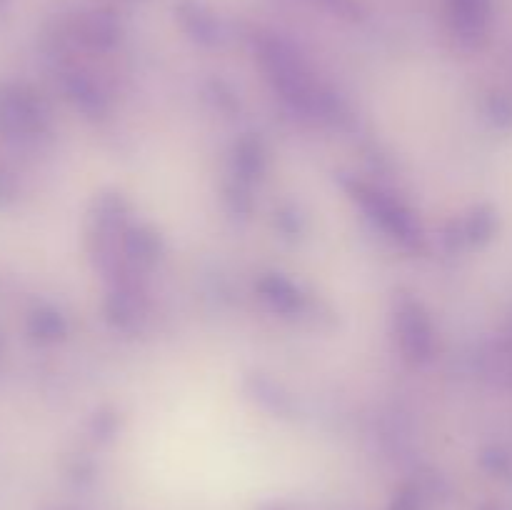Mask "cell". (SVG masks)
I'll return each instance as SVG.
<instances>
[{"instance_id":"4","label":"cell","mask_w":512,"mask_h":510,"mask_svg":"<svg viewBox=\"0 0 512 510\" xmlns=\"http://www.w3.org/2000/svg\"><path fill=\"white\" fill-rule=\"evenodd\" d=\"M493 18V0H448V20L455 38L468 48L485 40Z\"/></svg>"},{"instance_id":"12","label":"cell","mask_w":512,"mask_h":510,"mask_svg":"<svg viewBox=\"0 0 512 510\" xmlns=\"http://www.w3.org/2000/svg\"><path fill=\"white\" fill-rule=\"evenodd\" d=\"M488 113L490 120H493L498 128H512V98L505 93H495L490 95L488 100Z\"/></svg>"},{"instance_id":"6","label":"cell","mask_w":512,"mask_h":510,"mask_svg":"<svg viewBox=\"0 0 512 510\" xmlns=\"http://www.w3.org/2000/svg\"><path fill=\"white\" fill-rule=\"evenodd\" d=\"M258 290L275 310H280V313H300V310H303L305 298L290 280L283 278V275H268V278L260 280Z\"/></svg>"},{"instance_id":"9","label":"cell","mask_w":512,"mask_h":510,"mask_svg":"<svg viewBox=\"0 0 512 510\" xmlns=\"http://www.w3.org/2000/svg\"><path fill=\"white\" fill-rule=\"evenodd\" d=\"M125 253L135 260V263H153L160 253L158 235L150 233L145 228H133L125 235Z\"/></svg>"},{"instance_id":"2","label":"cell","mask_w":512,"mask_h":510,"mask_svg":"<svg viewBox=\"0 0 512 510\" xmlns=\"http://www.w3.org/2000/svg\"><path fill=\"white\" fill-rule=\"evenodd\" d=\"M355 198L363 203V208L368 210L370 218L378 220L390 235H395L398 240H403L405 245H415L420 240V228L415 225V218L390 195L380 193V190L368 188L363 183L353 185Z\"/></svg>"},{"instance_id":"10","label":"cell","mask_w":512,"mask_h":510,"mask_svg":"<svg viewBox=\"0 0 512 510\" xmlns=\"http://www.w3.org/2000/svg\"><path fill=\"white\" fill-rule=\"evenodd\" d=\"M235 168L243 178H255V175L263 173L265 168V153L263 145L255 138H245L243 143L235 150Z\"/></svg>"},{"instance_id":"13","label":"cell","mask_w":512,"mask_h":510,"mask_svg":"<svg viewBox=\"0 0 512 510\" xmlns=\"http://www.w3.org/2000/svg\"><path fill=\"white\" fill-rule=\"evenodd\" d=\"M483 465L493 475H500V478H512V455L505 453V450H500V448L485 450Z\"/></svg>"},{"instance_id":"1","label":"cell","mask_w":512,"mask_h":510,"mask_svg":"<svg viewBox=\"0 0 512 510\" xmlns=\"http://www.w3.org/2000/svg\"><path fill=\"white\" fill-rule=\"evenodd\" d=\"M260 60H263L265 70H268L270 80L275 88L283 93L288 103L295 108L305 110V113H320L328 115L335 110L333 95L323 93L310 78L308 68L300 60V55L290 48L288 43L278 38H263L260 40Z\"/></svg>"},{"instance_id":"8","label":"cell","mask_w":512,"mask_h":510,"mask_svg":"<svg viewBox=\"0 0 512 510\" xmlns=\"http://www.w3.org/2000/svg\"><path fill=\"white\" fill-rule=\"evenodd\" d=\"M80 30H83V38L95 48H110L120 35L118 20L110 13H90L80 25Z\"/></svg>"},{"instance_id":"16","label":"cell","mask_w":512,"mask_h":510,"mask_svg":"<svg viewBox=\"0 0 512 510\" xmlns=\"http://www.w3.org/2000/svg\"><path fill=\"white\" fill-rule=\"evenodd\" d=\"M480 510H505V508H500V505H483Z\"/></svg>"},{"instance_id":"5","label":"cell","mask_w":512,"mask_h":510,"mask_svg":"<svg viewBox=\"0 0 512 510\" xmlns=\"http://www.w3.org/2000/svg\"><path fill=\"white\" fill-rule=\"evenodd\" d=\"M178 18L183 28L193 35L198 43L203 45H220L225 40V30L220 20L205 8L200 0H180L178 3Z\"/></svg>"},{"instance_id":"7","label":"cell","mask_w":512,"mask_h":510,"mask_svg":"<svg viewBox=\"0 0 512 510\" xmlns=\"http://www.w3.org/2000/svg\"><path fill=\"white\" fill-rule=\"evenodd\" d=\"M460 230H463L465 243L483 245L488 243L495 235V230H498V215H495V210L488 208V205H480V208H475L473 213L460 223Z\"/></svg>"},{"instance_id":"14","label":"cell","mask_w":512,"mask_h":510,"mask_svg":"<svg viewBox=\"0 0 512 510\" xmlns=\"http://www.w3.org/2000/svg\"><path fill=\"white\" fill-rule=\"evenodd\" d=\"M423 508V490L418 485H408V488L400 490L398 498L393 500V508L390 510H420Z\"/></svg>"},{"instance_id":"15","label":"cell","mask_w":512,"mask_h":510,"mask_svg":"<svg viewBox=\"0 0 512 510\" xmlns=\"http://www.w3.org/2000/svg\"><path fill=\"white\" fill-rule=\"evenodd\" d=\"M315 3L320 5V8L330 10V13L340 15V18H360V5L358 0H315Z\"/></svg>"},{"instance_id":"11","label":"cell","mask_w":512,"mask_h":510,"mask_svg":"<svg viewBox=\"0 0 512 510\" xmlns=\"http://www.w3.org/2000/svg\"><path fill=\"white\" fill-rule=\"evenodd\" d=\"M253 383H255V395H258V400H263L270 410H275V413H285V410L290 408L288 398H285V395H280V390L275 388L270 380L253 378Z\"/></svg>"},{"instance_id":"3","label":"cell","mask_w":512,"mask_h":510,"mask_svg":"<svg viewBox=\"0 0 512 510\" xmlns=\"http://www.w3.org/2000/svg\"><path fill=\"white\" fill-rule=\"evenodd\" d=\"M395 330H398L400 348L405 358L425 360L433 350V330H430L428 315L415 300L403 298L395 310Z\"/></svg>"}]
</instances>
